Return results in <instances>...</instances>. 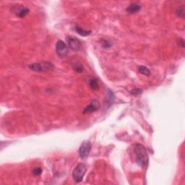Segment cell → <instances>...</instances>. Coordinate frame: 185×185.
<instances>
[{
	"instance_id": "obj_1",
	"label": "cell",
	"mask_w": 185,
	"mask_h": 185,
	"mask_svg": "<svg viewBox=\"0 0 185 185\" xmlns=\"http://www.w3.org/2000/svg\"><path fill=\"white\" fill-rule=\"evenodd\" d=\"M133 153L137 164L142 168H146L148 164V156L145 148L141 144H135L133 145Z\"/></svg>"
},
{
	"instance_id": "obj_2",
	"label": "cell",
	"mask_w": 185,
	"mask_h": 185,
	"mask_svg": "<svg viewBox=\"0 0 185 185\" xmlns=\"http://www.w3.org/2000/svg\"><path fill=\"white\" fill-rule=\"evenodd\" d=\"M28 68L35 72H49L54 70V66L49 61H40L32 63L28 66Z\"/></svg>"
},
{
	"instance_id": "obj_3",
	"label": "cell",
	"mask_w": 185,
	"mask_h": 185,
	"mask_svg": "<svg viewBox=\"0 0 185 185\" xmlns=\"http://www.w3.org/2000/svg\"><path fill=\"white\" fill-rule=\"evenodd\" d=\"M86 172V166L83 163H79L74 169L73 172V178L74 181L79 183L82 181Z\"/></svg>"
},
{
	"instance_id": "obj_4",
	"label": "cell",
	"mask_w": 185,
	"mask_h": 185,
	"mask_svg": "<svg viewBox=\"0 0 185 185\" xmlns=\"http://www.w3.org/2000/svg\"><path fill=\"white\" fill-rule=\"evenodd\" d=\"M91 150V143L88 140H85L82 142L79 148V156L82 159H86L88 157Z\"/></svg>"
},
{
	"instance_id": "obj_5",
	"label": "cell",
	"mask_w": 185,
	"mask_h": 185,
	"mask_svg": "<svg viewBox=\"0 0 185 185\" xmlns=\"http://www.w3.org/2000/svg\"><path fill=\"white\" fill-rule=\"evenodd\" d=\"M56 52L58 56L63 58L68 54V47L61 40H59L56 43Z\"/></svg>"
},
{
	"instance_id": "obj_6",
	"label": "cell",
	"mask_w": 185,
	"mask_h": 185,
	"mask_svg": "<svg viewBox=\"0 0 185 185\" xmlns=\"http://www.w3.org/2000/svg\"><path fill=\"white\" fill-rule=\"evenodd\" d=\"M12 11L13 13H15L17 17L22 18V17H25L27 14L29 12V9L24 7L23 5L16 4L13 5L12 8Z\"/></svg>"
},
{
	"instance_id": "obj_7",
	"label": "cell",
	"mask_w": 185,
	"mask_h": 185,
	"mask_svg": "<svg viewBox=\"0 0 185 185\" xmlns=\"http://www.w3.org/2000/svg\"><path fill=\"white\" fill-rule=\"evenodd\" d=\"M67 43L68 46L70 47L72 50L77 51L80 49L81 43L80 40L77 39V38L73 36H67L66 38Z\"/></svg>"
},
{
	"instance_id": "obj_8",
	"label": "cell",
	"mask_w": 185,
	"mask_h": 185,
	"mask_svg": "<svg viewBox=\"0 0 185 185\" xmlns=\"http://www.w3.org/2000/svg\"><path fill=\"white\" fill-rule=\"evenodd\" d=\"M99 108V103L97 101H93L90 104L85 108L83 111V114H90L96 112Z\"/></svg>"
},
{
	"instance_id": "obj_9",
	"label": "cell",
	"mask_w": 185,
	"mask_h": 185,
	"mask_svg": "<svg viewBox=\"0 0 185 185\" xmlns=\"http://www.w3.org/2000/svg\"><path fill=\"white\" fill-rule=\"evenodd\" d=\"M141 4H137V3H133V4H130L126 9L127 12H129L130 14H135L137 13V12H139L141 10Z\"/></svg>"
},
{
	"instance_id": "obj_10",
	"label": "cell",
	"mask_w": 185,
	"mask_h": 185,
	"mask_svg": "<svg viewBox=\"0 0 185 185\" xmlns=\"http://www.w3.org/2000/svg\"><path fill=\"white\" fill-rule=\"evenodd\" d=\"M106 102L108 107L112 106L113 103L114 102V95L111 90H108L107 91L106 94Z\"/></svg>"
},
{
	"instance_id": "obj_11",
	"label": "cell",
	"mask_w": 185,
	"mask_h": 185,
	"mask_svg": "<svg viewBox=\"0 0 185 185\" xmlns=\"http://www.w3.org/2000/svg\"><path fill=\"white\" fill-rule=\"evenodd\" d=\"M75 31L78 33L79 35H80L81 36H88L91 34V31H85V30L82 29L79 27V26H75Z\"/></svg>"
},
{
	"instance_id": "obj_12",
	"label": "cell",
	"mask_w": 185,
	"mask_h": 185,
	"mask_svg": "<svg viewBox=\"0 0 185 185\" xmlns=\"http://www.w3.org/2000/svg\"><path fill=\"white\" fill-rule=\"evenodd\" d=\"M88 83L90 87L92 88L93 91H97L99 88V85H98V81L95 78H90L88 80Z\"/></svg>"
},
{
	"instance_id": "obj_13",
	"label": "cell",
	"mask_w": 185,
	"mask_h": 185,
	"mask_svg": "<svg viewBox=\"0 0 185 185\" xmlns=\"http://www.w3.org/2000/svg\"><path fill=\"white\" fill-rule=\"evenodd\" d=\"M101 44L103 49H110L112 46L113 43L109 40L102 39L101 40Z\"/></svg>"
},
{
	"instance_id": "obj_14",
	"label": "cell",
	"mask_w": 185,
	"mask_h": 185,
	"mask_svg": "<svg viewBox=\"0 0 185 185\" xmlns=\"http://www.w3.org/2000/svg\"><path fill=\"white\" fill-rule=\"evenodd\" d=\"M138 72L142 75H146V76H149L151 75V71L149 70V69L145 66H140L138 68Z\"/></svg>"
},
{
	"instance_id": "obj_15",
	"label": "cell",
	"mask_w": 185,
	"mask_h": 185,
	"mask_svg": "<svg viewBox=\"0 0 185 185\" xmlns=\"http://www.w3.org/2000/svg\"><path fill=\"white\" fill-rule=\"evenodd\" d=\"M177 14L179 17H181V18H184V7H178V8L177 9Z\"/></svg>"
},
{
	"instance_id": "obj_16",
	"label": "cell",
	"mask_w": 185,
	"mask_h": 185,
	"mask_svg": "<svg viewBox=\"0 0 185 185\" xmlns=\"http://www.w3.org/2000/svg\"><path fill=\"white\" fill-rule=\"evenodd\" d=\"M42 173V169L40 167H36L33 170V174L34 176H39Z\"/></svg>"
},
{
	"instance_id": "obj_17",
	"label": "cell",
	"mask_w": 185,
	"mask_h": 185,
	"mask_svg": "<svg viewBox=\"0 0 185 185\" xmlns=\"http://www.w3.org/2000/svg\"><path fill=\"white\" fill-rule=\"evenodd\" d=\"M142 90L141 89H138V88H136V89H134L133 90V91H131V94L134 95V96H139V95H140L141 93H142Z\"/></svg>"
},
{
	"instance_id": "obj_18",
	"label": "cell",
	"mask_w": 185,
	"mask_h": 185,
	"mask_svg": "<svg viewBox=\"0 0 185 185\" xmlns=\"http://www.w3.org/2000/svg\"><path fill=\"white\" fill-rule=\"evenodd\" d=\"M75 70L76 72H77V73H81L83 72V67H82V65H77L76 67H75Z\"/></svg>"
},
{
	"instance_id": "obj_19",
	"label": "cell",
	"mask_w": 185,
	"mask_h": 185,
	"mask_svg": "<svg viewBox=\"0 0 185 185\" xmlns=\"http://www.w3.org/2000/svg\"><path fill=\"white\" fill-rule=\"evenodd\" d=\"M179 46H181V47H182V48H184V40H183V39L179 40Z\"/></svg>"
}]
</instances>
